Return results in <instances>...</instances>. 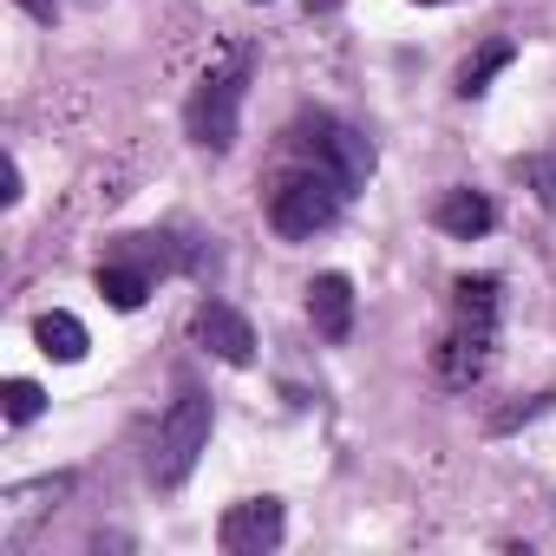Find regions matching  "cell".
Returning <instances> with one entry per match:
<instances>
[{"label":"cell","mask_w":556,"mask_h":556,"mask_svg":"<svg viewBox=\"0 0 556 556\" xmlns=\"http://www.w3.org/2000/svg\"><path fill=\"white\" fill-rule=\"evenodd\" d=\"M308 321L321 341H348L354 334V282L348 275H315L308 282Z\"/></svg>","instance_id":"8"},{"label":"cell","mask_w":556,"mask_h":556,"mask_svg":"<svg viewBox=\"0 0 556 556\" xmlns=\"http://www.w3.org/2000/svg\"><path fill=\"white\" fill-rule=\"evenodd\" d=\"M34 341H40V354H47V361H66V367H73V361H86V348H92V341H86V321H79V315H66V308L40 315V321H34Z\"/></svg>","instance_id":"10"},{"label":"cell","mask_w":556,"mask_h":556,"mask_svg":"<svg viewBox=\"0 0 556 556\" xmlns=\"http://www.w3.org/2000/svg\"><path fill=\"white\" fill-rule=\"evenodd\" d=\"M432 223H439L445 236H458V242H478V236L497 223V203H491L484 190H445L439 210H432Z\"/></svg>","instance_id":"9"},{"label":"cell","mask_w":556,"mask_h":556,"mask_svg":"<svg viewBox=\"0 0 556 556\" xmlns=\"http://www.w3.org/2000/svg\"><path fill=\"white\" fill-rule=\"evenodd\" d=\"M295 151H308V164H328L348 190H354V184H367V170H374V144H367L354 125L328 118V112H315V118H302V125H295Z\"/></svg>","instance_id":"4"},{"label":"cell","mask_w":556,"mask_h":556,"mask_svg":"<svg viewBox=\"0 0 556 556\" xmlns=\"http://www.w3.org/2000/svg\"><path fill=\"white\" fill-rule=\"evenodd\" d=\"M0 413H8V426H27V419L47 413V393L34 380H8V387H0Z\"/></svg>","instance_id":"13"},{"label":"cell","mask_w":556,"mask_h":556,"mask_svg":"<svg viewBox=\"0 0 556 556\" xmlns=\"http://www.w3.org/2000/svg\"><path fill=\"white\" fill-rule=\"evenodd\" d=\"M14 8H27L34 21H47V27H53V0H14Z\"/></svg>","instance_id":"14"},{"label":"cell","mask_w":556,"mask_h":556,"mask_svg":"<svg viewBox=\"0 0 556 556\" xmlns=\"http://www.w3.org/2000/svg\"><path fill=\"white\" fill-rule=\"evenodd\" d=\"M413 8H445V0H413Z\"/></svg>","instance_id":"15"},{"label":"cell","mask_w":556,"mask_h":556,"mask_svg":"<svg viewBox=\"0 0 556 556\" xmlns=\"http://www.w3.org/2000/svg\"><path fill=\"white\" fill-rule=\"evenodd\" d=\"M341 203H348V184L328 164H295L268 190V223L282 236H295V242H308V236H321L341 216Z\"/></svg>","instance_id":"2"},{"label":"cell","mask_w":556,"mask_h":556,"mask_svg":"<svg viewBox=\"0 0 556 556\" xmlns=\"http://www.w3.org/2000/svg\"><path fill=\"white\" fill-rule=\"evenodd\" d=\"M282 530H289L282 504H275V497H249V504H229V510H223L216 543H223L229 556H268L275 543H282Z\"/></svg>","instance_id":"6"},{"label":"cell","mask_w":556,"mask_h":556,"mask_svg":"<svg viewBox=\"0 0 556 556\" xmlns=\"http://www.w3.org/2000/svg\"><path fill=\"white\" fill-rule=\"evenodd\" d=\"M99 295H105L118 315L144 308V295H151V268H144V262H105V268H99Z\"/></svg>","instance_id":"11"},{"label":"cell","mask_w":556,"mask_h":556,"mask_svg":"<svg viewBox=\"0 0 556 556\" xmlns=\"http://www.w3.org/2000/svg\"><path fill=\"white\" fill-rule=\"evenodd\" d=\"M190 334L203 341V354H216L223 367H249L255 361V328L229 308V302H203L190 315Z\"/></svg>","instance_id":"7"},{"label":"cell","mask_w":556,"mask_h":556,"mask_svg":"<svg viewBox=\"0 0 556 556\" xmlns=\"http://www.w3.org/2000/svg\"><path fill=\"white\" fill-rule=\"evenodd\" d=\"M491 341H497V275H458L452 282V328L432 354L439 380L452 393H471L491 367Z\"/></svg>","instance_id":"1"},{"label":"cell","mask_w":556,"mask_h":556,"mask_svg":"<svg viewBox=\"0 0 556 556\" xmlns=\"http://www.w3.org/2000/svg\"><path fill=\"white\" fill-rule=\"evenodd\" d=\"M242 86H249L242 60H236V66H223V73H210V79L197 86V99H190V138H197L203 151H229V144H236Z\"/></svg>","instance_id":"5"},{"label":"cell","mask_w":556,"mask_h":556,"mask_svg":"<svg viewBox=\"0 0 556 556\" xmlns=\"http://www.w3.org/2000/svg\"><path fill=\"white\" fill-rule=\"evenodd\" d=\"M510 60H517V47H510V40H491V47H478V53L458 66V99H478V92H484V86H491V79H497Z\"/></svg>","instance_id":"12"},{"label":"cell","mask_w":556,"mask_h":556,"mask_svg":"<svg viewBox=\"0 0 556 556\" xmlns=\"http://www.w3.org/2000/svg\"><path fill=\"white\" fill-rule=\"evenodd\" d=\"M210 393H177L170 400V413L157 419V445H151V484L157 491H177L190 471H197V458H203V445H210Z\"/></svg>","instance_id":"3"}]
</instances>
